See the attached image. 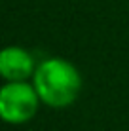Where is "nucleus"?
<instances>
[{"label": "nucleus", "mask_w": 129, "mask_h": 131, "mask_svg": "<svg viewBox=\"0 0 129 131\" xmlns=\"http://www.w3.org/2000/svg\"><path fill=\"white\" fill-rule=\"evenodd\" d=\"M38 93L25 82H11L0 91V114L10 124H23L36 114Z\"/></svg>", "instance_id": "obj_2"}, {"label": "nucleus", "mask_w": 129, "mask_h": 131, "mask_svg": "<svg viewBox=\"0 0 129 131\" xmlns=\"http://www.w3.org/2000/svg\"><path fill=\"white\" fill-rule=\"evenodd\" d=\"M82 78L78 70L65 59H48L34 72V89L46 105L53 108L68 106L78 97Z\"/></svg>", "instance_id": "obj_1"}, {"label": "nucleus", "mask_w": 129, "mask_h": 131, "mask_svg": "<svg viewBox=\"0 0 129 131\" xmlns=\"http://www.w3.org/2000/svg\"><path fill=\"white\" fill-rule=\"evenodd\" d=\"M32 57L21 48H6L0 55V72L10 82H23L32 74Z\"/></svg>", "instance_id": "obj_3"}]
</instances>
